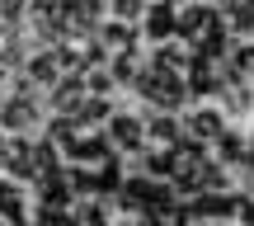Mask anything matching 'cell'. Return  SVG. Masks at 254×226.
Here are the masks:
<instances>
[{"label": "cell", "mask_w": 254, "mask_h": 226, "mask_svg": "<svg viewBox=\"0 0 254 226\" xmlns=\"http://www.w3.org/2000/svg\"><path fill=\"white\" fill-rule=\"evenodd\" d=\"M113 75H118V80H136V62H132V57L118 62V66H113Z\"/></svg>", "instance_id": "obj_16"}, {"label": "cell", "mask_w": 254, "mask_h": 226, "mask_svg": "<svg viewBox=\"0 0 254 226\" xmlns=\"http://www.w3.org/2000/svg\"><path fill=\"white\" fill-rule=\"evenodd\" d=\"M71 155H75L80 165H94V170H104V165H109V142H104V137H75Z\"/></svg>", "instance_id": "obj_2"}, {"label": "cell", "mask_w": 254, "mask_h": 226, "mask_svg": "<svg viewBox=\"0 0 254 226\" xmlns=\"http://www.w3.org/2000/svg\"><path fill=\"white\" fill-rule=\"evenodd\" d=\"M28 75H33V80H43V85H52L57 75H62V66H57V57L47 52V57H33V66H28Z\"/></svg>", "instance_id": "obj_9"}, {"label": "cell", "mask_w": 254, "mask_h": 226, "mask_svg": "<svg viewBox=\"0 0 254 226\" xmlns=\"http://www.w3.org/2000/svg\"><path fill=\"white\" fill-rule=\"evenodd\" d=\"M136 85H141V94L151 104H160V109H174V104L184 99V80L174 71H160V66H155V71H146V75H136Z\"/></svg>", "instance_id": "obj_1"}, {"label": "cell", "mask_w": 254, "mask_h": 226, "mask_svg": "<svg viewBox=\"0 0 254 226\" xmlns=\"http://www.w3.org/2000/svg\"><path fill=\"white\" fill-rule=\"evenodd\" d=\"M0 9H5V14H19V9H24V0H0Z\"/></svg>", "instance_id": "obj_20"}, {"label": "cell", "mask_w": 254, "mask_h": 226, "mask_svg": "<svg viewBox=\"0 0 254 226\" xmlns=\"http://www.w3.org/2000/svg\"><path fill=\"white\" fill-rule=\"evenodd\" d=\"M189 132L198 137V142H212V137H221V118L207 113V109H198V113H189Z\"/></svg>", "instance_id": "obj_6"}, {"label": "cell", "mask_w": 254, "mask_h": 226, "mask_svg": "<svg viewBox=\"0 0 254 226\" xmlns=\"http://www.w3.org/2000/svg\"><path fill=\"white\" fill-rule=\"evenodd\" d=\"M33 118H38V109H33V99H28V94L5 99V127H28Z\"/></svg>", "instance_id": "obj_5"}, {"label": "cell", "mask_w": 254, "mask_h": 226, "mask_svg": "<svg viewBox=\"0 0 254 226\" xmlns=\"http://www.w3.org/2000/svg\"><path fill=\"white\" fill-rule=\"evenodd\" d=\"M141 132H146V127L136 123V118H113V142H118V146H127V151L141 142Z\"/></svg>", "instance_id": "obj_8"}, {"label": "cell", "mask_w": 254, "mask_h": 226, "mask_svg": "<svg viewBox=\"0 0 254 226\" xmlns=\"http://www.w3.org/2000/svg\"><path fill=\"white\" fill-rule=\"evenodd\" d=\"M80 90H85V75H66L62 85L52 90V104L62 113H71V109H80Z\"/></svg>", "instance_id": "obj_3"}, {"label": "cell", "mask_w": 254, "mask_h": 226, "mask_svg": "<svg viewBox=\"0 0 254 226\" xmlns=\"http://www.w3.org/2000/svg\"><path fill=\"white\" fill-rule=\"evenodd\" d=\"M174 19H179V14H174L170 5H151V14H146V33H151V38L174 33Z\"/></svg>", "instance_id": "obj_7"}, {"label": "cell", "mask_w": 254, "mask_h": 226, "mask_svg": "<svg viewBox=\"0 0 254 226\" xmlns=\"http://www.w3.org/2000/svg\"><path fill=\"white\" fill-rule=\"evenodd\" d=\"M146 132H151V137H155V142H160V146H165V151H170V146H174V137H179V127H174V123H170V118H155V123H151V127H146Z\"/></svg>", "instance_id": "obj_11"}, {"label": "cell", "mask_w": 254, "mask_h": 226, "mask_svg": "<svg viewBox=\"0 0 254 226\" xmlns=\"http://www.w3.org/2000/svg\"><path fill=\"white\" fill-rule=\"evenodd\" d=\"M113 14L127 24V19H136V14H141V0H113Z\"/></svg>", "instance_id": "obj_14"}, {"label": "cell", "mask_w": 254, "mask_h": 226, "mask_svg": "<svg viewBox=\"0 0 254 226\" xmlns=\"http://www.w3.org/2000/svg\"><path fill=\"white\" fill-rule=\"evenodd\" d=\"M38 226H71V217L57 212V208H43V212H38Z\"/></svg>", "instance_id": "obj_15"}, {"label": "cell", "mask_w": 254, "mask_h": 226, "mask_svg": "<svg viewBox=\"0 0 254 226\" xmlns=\"http://www.w3.org/2000/svg\"><path fill=\"white\" fill-rule=\"evenodd\" d=\"M104 38H109V43H113V47H123V43H127V47H132V24H123V19H113V24H109V28H104Z\"/></svg>", "instance_id": "obj_13"}, {"label": "cell", "mask_w": 254, "mask_h": 226, "mask_svg": "<svg viewBox=\"0 0 254 226\" xmlns=\"http://www.w3.org/2000/svg\"><path fill=\"white\" fill-rule=\"evenodd\" d=\"M250 9H254V0H250Z\"/></svg>", "instance_id": "obj_21"}, {"label": "cell", "mask_w": 254, "mask_h": 226, "mask_svg": "<svg viewBox=\"0 0 254 226\" xmlns=\"http://www.w3.org/2000/svg\"><path fill=\"white\" fill-rule=\"evenodd\" d=\"M221 155H226V160H236V155H240V142H236V137H226V142H221Z\"/></svg>", "instance_id": "obj_19"}, {"label": "cell", "mask_w": 254, "mask_h": 226, "mask_svg": "<svg viewBox=\"0 0 254 226\" xmlns=\"http://www.w3.org/2000/svg\"><path fill=\"white\" fill-rule=\"evenodd\" d=\"M75 118H80V123H104V118H109V104L104 99H85L80 109H75Z\"/></svg>", "instance_id": "obj_12"}, {"label": "cell", "mask_w": 254, "mask_h": 226, "mask_svg": "<svg viewBox=\"0 0 254 226\" xmlns=\"http://www.w3.org/2000/svg\"><path fill=\"white\" fill-rule=\"evenodd\" d=\"M19 208H24L19 189L14 184H0V212H5V222H19Z\"/></svg>", "instance_id": "obj_10"}, {"label": "cell", "mask_w": 254, "mask_h": 226, "mask_svg": "<svg viewBox=\"0 0 254 226\" xmlns=\"http://www.w3.org/2000/svg\"><path fill=\"white\" fill-rule=\"evenodd\" d=\"M66 193H71V189H66V174L47 170L43 174V208H57V212H62L66 208Z\"/></svg>", "instance_id": "obj_4"}, {"label": "cell", "mask_w": 254, "mask_h": 226, "mask_svg": "<svg viewBox=\"0 0 254 226\" xmlns=\"http://www.w3.org/2000/svg\"><path fill=\"white\" fill-rule=\"evenodd\" d=\"M75 226H104V217H99V212H94V208H85L80 217H75Z\"/></svg>", "instance_id": "obj_17"}, {"label": "cell", "mask_w": 254, "mask_h": 226, "mask_svg": "<svg viewBox=\"0 0 254 226\" xmlns=\"http://www.w3.org/2000/svg\"><path fill=\"white\" fill-rule=\"evenodd\" d=\"M85 90H99L104 94V90H109V75H85Z\"/></svg>", "instance_id": "obj_18"}]
</instances>
